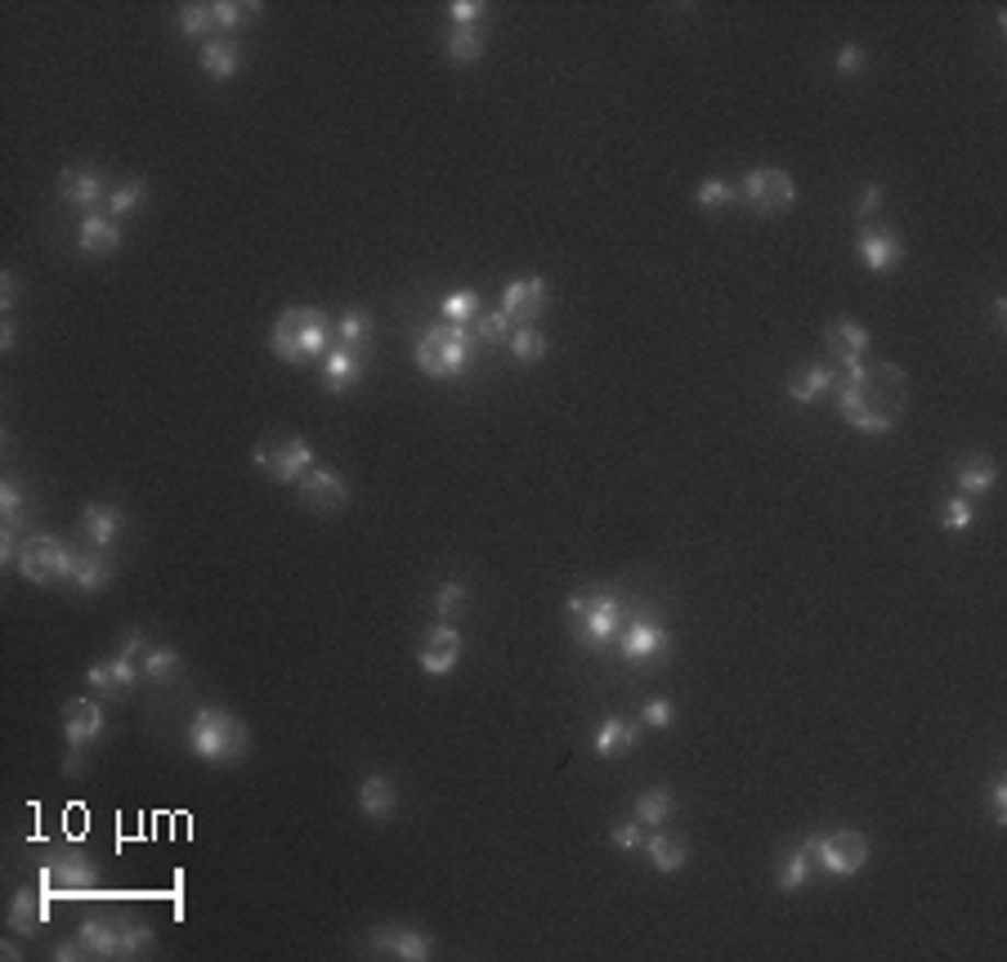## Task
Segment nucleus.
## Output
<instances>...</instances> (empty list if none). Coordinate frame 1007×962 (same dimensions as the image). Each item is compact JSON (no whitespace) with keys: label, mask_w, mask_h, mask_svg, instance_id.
Here are the masks:
<instances>
[{"label":"nucleus","mask_w":1007,"mask_h":962,"mask_svg":"<svg viewBox=\"0 0 1007 962\" xmlns=\"http://www.w3.org/2000/svg\"><path fill=\"white\" fill-rule=\"evenodd\" d=\"M331 346H336V318H327L314 305H292L269 327V354L278 363H292V367L323 363Z\"/></svg>","instance_id":"f257e3e1"},{"label":"nucleus","mask_w":1007,"mask_h":962,"mask_svg":"<svg viewBox=\"0 0 1007 962\" xmlns=\"http://www.w3.org/2000/svg\"><path fill=\"white\" fill-rule=\"evenodd\" d=\"M184 744L206 766H242L251 757V729L229 708H197L184 729Z\"/></svg>","instance_id":"f03ea898"},{"label":"nucleus","mask_w":1007,"mask_h":962,"mask_svg":"<svg viewBox=\"0 0 1007 962\" xmlns=\"http://www.w3.org/2000/svg\"><path fill=\"white\" fill-rule=\"evenodd\" d=\"M565 613H569V627H574V641L578 649L587 654H609L619 645L623 627H627V604L613 596V591H574L565 600Z\"/></svg>","instance_id":"7ed1b4c3"},{"label":"nucleus","mask_w":1007,"mask_h":962,"mask_svg":"<svg viewBox=\"0 0 1007 962\" xmlns=\"http://www.w3.org/2000/svg\"><path fill=\"white\" fill-rule=\"evenodd\" d=\"M475 359V331L462 322H434L417 336L412 346V363L434 376V381H453L466 372V363Z\"/></svg>","instance_id":"20e7f679"},{"label":"nucleus","mask_w":1007,"mask_h":962,"mask_svg":"<svg viewBox=\"0 0 1007 962\" xmlns=\"http://www.w3.org/2000/svg\"><path fill=\"white\" fill-rule=\"evenodd\" d=\"M77 559H81V551H72L59 533H27L14 574H19L23 582H32V587H59V582L72 587Z\"/></svg>","instance_id":"39448f33"},{"label":"nucleus","mask_w":1007,"mask_h":962,"mask_svg":"<svg viewBox=\"0 0 1007 962\" xmlns=\"http://www.w3.org/2000/svg\"><path fill=\"white\" fill-rule=\"evenodd\" d=\"M811 851H815V869L824 878H856L869 860H873V841L856 828H833V833H806Z\"/></svg>","instance_id":"423d86ee"},{"label":"nucleus","mask_w":1007,"mask_h":962,"mask_svg":"<svg viewBox=\"0 0 1007 962\" xmlns=\"http://www.w3.org/2000/svg\"><path fill=\"white\" fill-rule=\"evenodd\" d=\"M108 729V712L99 703V694L90 699H68L64 703V739H68V752H64V774L77 779L86 770V752L103 739Z\"/></svg>","instance_id":"0eeeda50"},{"label":"nucleus","mask_w":1007,"mask_h":962,"mask_svg":"<svg viewBox=\"0 0 1007 962\" xmlns=\"http://www.w3.org/2000/svg\"><path fill=\"white\" fill-rule=\"evenodd\" d=\"M251 466H256V471H264L273 484L296 488V484L314 471V448H309V439L287 434V439H278V443H260V448H251Z\"/></svg>","instance_id":"6e6552de"},{"label":"nucleus","mask_w":1007,"mask_h":962,"mask_svg":"<svg viewBox=\"0 0 1007 962\" xmlns=\"http://www.w3.org/2000/svg\"><path fill=\"white\" fill-rule=\"evenodd\" d=\"M41 886L64 891V895H86L99 886V869L81 846H49L41 860Z\"/></svg>","instance_id":"1a4fd4ad"},{"label":"nucleus","mask_w":1007,"mask_h":962,"mask_svg":"<svg viewBox=\"0 0 1007 962\" xmlns=\"http://www.w3.org/2000/svg\"><path fill=\"white\" fill-rule=\"evenodd\" d=\"M739 202L757 215H783L797 206V180L779 166H757L739 180Z\"/></svg>","instance_id":"9d476101"},{"label":"nucleus","mask_w":1007,"mask_h":962,"mask_svg":"<svg viewBox=\"0 0 1007 962\" xmlns=\"http://www.w3.org/2000/svg\"><path fill=\"white\" fill-rule=\"evenodd\" d=\"M363 949L372 958H399V962H430L434 958V936H426L412 923H381L363 936Z\"/></svg>","instance_id":"9b49d317"},{"label":"nucleus","mask_w":1007,"mask_h":962,"mask_svg":"<svg viewBox=\"0 0 1007 962\" xmlns=\"http://www.w3.org/2000/svg\"><path fill=\"white\" fill-rule=\"evenodd\" d=\"M613 649H619V658H627V663H658L671 654V632L663 627V618L627 613V627Z\"/></svg>","instance_id":"f8f14e48"},{"label":"nucleus","mask_w":1007,"mask_h":962,"mask_svg":"<svg viewBox=\"0 0 1007 962\" xmlns=\"http://www.w3.org/2000/svg\"><path fill=\"white\" fill-rule=\"evenodd\" d=\"M462 632H457V622H430L426 636H421V649H417V667L421 676H434V681H443V676H453L457 663H462Z\"/></svg>","instance_id":"ddd939ff"},{"label":"nucleus","mask_w":1007,"mask_h":962,"mask_svg":"<svg viewBox=\"0 0 1007 962\" xmlns=\"http://www.w3.org/2000/svg\"><path fill=\"white\" fill-rule=\"evenodd\" d=\"M59 197H64L68 211L94 215V211H108L112 184L103 180V171H94V166H64L59 171Z\"/></svg>","instance_id":"4468645a"},{"label":"nucleus","mask_w":1007,"mask_h":962,"mask_svg":"<svg viewBox=\"0 0 1007 962\" xmlns=\"http://www.w3.org/2000/svg\"><path fill=\"white\" fill-rule=\"evenodd\" d=\"M296 497L305 511L314 516H336V511H346L350 506V484L341 471H331V466H314L301 484H296Z\"/></svg>","instance_id":"2eb2a0df"},{"label":"nucleus","mask_w":1007,"mask_h":962,"mask_svg":"<svg viewBox=\"0 0 1007 962\" xmlns=\"http://www.w3.org/2000/svg\"><path fill=\"white\" fill-rule=\"evenodd\" d=\"M546 301H551V282L542 273H524V278H511L507 287H501V314L511 318V327H524V322H538L546 314Z\"/></svg>","instance_id":"dca6fc26"},{"label":"nucleus","mask_w":1007,"mask_h":962,"mask_svg":"<svg viewBox=\"0 0 1007 962\" xmlns=\"http://www.w3.org/2000/svg\"><path fill=\"white\" fill-rule=\"evenodd\" d=\"M144 686V667L131 663L126 654H112V658H94L86 667V690L99 694V699H112V694H131Z\"/></svg>","instance_id":"f3484780"},{"label":"nucleus","mask_w":1007,"mask_h":962,"mask_svg":"<svg viewBox=\"0 0 1007 962\" xmlns=\"http://www.w3.org/2000/svg\"><path fill=\"white\" fill-rule=\"evenodd\" d=\"M77 529H81V537H86L90 551H103V555H108L112 546L122 542V533H126V511H122L117 501H86Z\"/></svg>","instance_id":"a211bd4d"},{"label":"nucleus","mask_w":1007,"mask_h":962,"mask_svg":"<svg viewBox=\"0 0 1007 962\" xmlns=\"http://www.w3.org/2000/svg\"><path fill=\"white\" fill-rule=\"evenodd\" d=\"M363 367H367V350H359V346H341V341H336V346L327 350V359L318 363L323 394H331V399H341V394H350V389L363 381Z\"/></svg>","instance_id":"6ab92c4d"},{"label":"nucleus","mask_w":1007,"mask_h":962,"mask_svg":"<svg viewBox=\"0 0 1007 962\" xmlns=\"http://www.w3.org/2000/svg\"><path fill=\"white\" fill-rule=\"evenodd\" d=\"M856 260L869 269V273H891L895 264L905 260V242L895 229H878V224H860V234H856Z\"/></svg>","instance_id":"aec40b11"},{"label":"nucleus","mask_w":1007,"mask_h":962,"mask_svg":"<svg viewBox=\"0 0 1007 962\" xmlns=\"http://www.w3.org/2000/svg\"><path fill=\"white\" fill-rule=\"evenodd\" d=\"M354 802H359V815L372 819V824H389L399 815V783L389 779L385 770H372L359 779L354 788Z\"/></svg>","instance_id":"412c9836"},{"label":"nucleus","mask_w":1007,"mask_h":962,"mask_svg":"<svg viewBox=\"0 0 1007 962\" xmlns=\"http://www.w3.org/2000/svg\"><path fill=\"white\" fill-rule=\"evenodd\" d=\"M49 923V891L36 882V886H19L10 895V909H5V927L23 940L41 936V927Z\"/></svg>","instance_id":"4be33fe9"},{"label":"nucleus","mask_w":1007,"mask_h":962,"mask_svg":"<svg viewBox=\"0 0 1007 962\" xmlns=\"http://www.w3.org/2000/svg\"><path fill=\"white\" fill-rule=\"evenodd\" d=\"M122 224L112 219L108 211H94V215H81L77 219V247H81V256H90V260H103V256H117L122 251Z\"/></svg>","instance_id":"5701e85b"},{"label":"nucleus","mask_w":1007,"mask_h":962,"mask_svg":"<svg viewBox=\"0 0 1007 962\" xmlns=\"http://www.w3.org/2000/svg\"><path fill=\"white\" fill-rule=\"evenodd\" d=\"M645 739V725L641 721H627V716H604L591 734V752L600 761H613V757H627L636 744Z\"/></svg>","instance_id":"b1692460"},{"label":"nucleus","mask_w":1007,"mask_h":962,"mask_svg":"<svg viewBox=\"0 0 1007 962\" xmlns=\"http://www.w3.org/2000/svg\"><path fill=\"white\" fill-rule=\"evenodd\" d=\"M815 873H819V869H815V851H811V841H806V837H802L797 846H783L779 860H774V886H779L783 895L806 891Z\"/></svg>","instance_id":"393cba45"},{"label":"nucleus","mask_w":1007,"mask_h":962,"mask_svg":"<svg viewBox=\"0 0 1007 962\" xmlns=\"http://www.w3.org/2000/svg\"><path fill=\"white\" fill-rule=\"evenodd\" d=\"M197 68H202L211 81H234L238 68H242V41H238V36H211V41L197 49Z\"/></svg>","instance_id":"a878e982"},{"label":"nucleus","mask_w":1007,"mask_h":962,"mask_svg":"<svg viewBox=\"0 0 1007 962\" xmlns=\"http://www.w3.org/2000/svg\"><path fill=\"white\" fill-rule=\"evenodd\" d=\"M641 851H645V860H649L654 873H681V869L690 864L686 837H671V833H663V828H649V833H645Z\"/></svg>","instance_id":"bb28decb"},{"label":"nucleus","mask_w":1007,"mask_h":962,"mask_svg":"<svg viewBox=\"0 0 1007 962\" xmlns=\"http://www.w3.org/2000/svg\"><path fill=\"white\" fill-rule=\"evenodd\" d=\"M833 385H837V367L833 363H806V367H797L789 376V399L811 408V404L824 399V394H833Z\"/></svg>","instance_id":"cd10ccee"},{"label":"nucleus","mask_w":1007,"mask_h":962,"mask_svg":"<svg viewBox=\"0 0 1007 962\" xmlns=\"http://www.w3.org/2000/svg\"><path fill=\"white\" fill-rule=\"evenodd\" d=\"M824 341H828L833 359H864L873 336H869V327L856 322V318H833V322L824 327Z\"/></svg>","instance_id":"c85d7f7f"},{"label":"nucleus","mask_w":1007,"mask_h":962,"mask_svg":"<svg viewBox=\"0 0 1007 962\" xmlns=\"http://www.w3.org/2000/svg\"><path fill=\"white\" fill-rule=\"evenodd\" d=\"M632 815L645 824V828H663L671 815H677V792L667 783H654V788H641L636 802H632Z\"/></svg>","instance_id":"c756f323"},{"label":"nucleus","mask_w":1007,"mask_h":962,"mask_svg":"<svg viewBox=\"0 0 1007 962\" xmlns=\"http://www.w3.org/2000/svg\"><path fill=\"white\" fill-rule=\"evenodd\" d=\"M144 681L148 686H176L180 676H184V658H180V649L176 645H166V641H157V645H148V654H144Z\"/></svg>","instance_id":"7c9ffc66"},{"label":"nucleus","mask_w":1007,"mask_h":962,"mask_svg":"<svg viewBox=\"0 0 1007 962\" xmlns=\"http://www.w3.org/2000/svg\"><path fill=\"white\" fill-rule=\"evenodd\" d=\"M112 578H117V569H112V559H108L103 551H81L77 574H72V591H81V596H99Z\"/></svg>","instance_id":"2f4dec72"},{"label":"nucleus","mask_w":1007,"mask_h":962,"mask_svg":"<svg viewBox=\"0 0 1007 962\" xmlns=\"http://www.w3.org/2000/svg\"><path fill=\"white\" fill-rule=\"evenodd\" d=\"M954 484H959V493L963 497H985V493H994V484H998V466H994V457H985V452H976V457H968L963 466H959V475H954Z\"/></svg>","instance_id":"473e14b6"},{"label":"nucleus","mask_w":1007,"mask_h":962,"mask_svg":"<svg viewBox=\"0 0 1007 962\" xmlns=\"http://www.w3.org/2000/svg\"><path fill=\"white\" fill-rule=\"evenodd\" d=\"M77 940H81V949L90 953V958H103V962H112L117 958V923L112 918H86L81 927H77Z\"/></svg>","instance_id":"72a5a7b5"},{"label":"nucleus","mask_w":1007,"mask_h":962,"mask_svg":"<svg viewBox=\"0 0 1007 962\" xmlns=\"http://www.w3.org/2000/svg\"><path fill=\"white\" fill-rule=\"evenodd\" d=\"M211 19H215V36H234L260 19V5L256 0H211Z\"/></svg>","instance_id":"f704fd0d"},{"label":"nucleus","mask_w":1007,"mask_h":962,"mask_svg":"<svg viewBox=\"0 0 1007 962\" xmlns=\"http://www.w3.org/2000/svg\"><path fill=\"white\" fill-rule=\"evenodd\" d=\"M443 49H448V64H457V68H475L484 59V32L479 27H448L443 36Z\"/></svg>","instance_id":"c9c22d12"},{"label":"nucleus","mask_w":1007,"mask_h":962,"mask_svg":"<svg viewBox=\"0 0 1007 962\" xmlns=\"http://www.w3.org/2000/svg\"><path fill=\"white\" fill-rule=\"evenodd\" d=\"M466 604H471V582H462V578H443V582L434 587V596H430L434 622H457Z\"/></svg>","instance_id":"e433bc0d"},{"label":"nucleus","mask_w":1007,"mask_h":962,"mask_svg":"<svg viewBox=\"0 0 1007 962\" xmlns=\"http://www.w3.org/2000/svg\"><path fill=\"white\" fill-rule=\"evenodd\" d=\"M507 350H511V359L516 363H542L546 359V350H551V341H546V331L538 327V322H524V327H511V336H507Z\"/></svg>","instance_id":"4c0bfd02"},{"label":"nucleus","mask_w":1007,"mask_h":962,"mask_svg":"<svg viewBox=\"0 0 1007 962\" xmlns=\"http://www.w3.org/2000/svg\"><path fill=\"white\" fill-rule=\"evenodd\" d=\"M157 944V931L135 923V918H117V962H131V958H148Z\"/></svg>","instance_id":"58836bf2"},{"label":"nucleus","mask_w":1007,"mask_h":962,"mask_svg":"<svg viewBox=\"0 0 1007 962\" xmlns=\"http://www.w3.org/2000/svg\"><path fill=\"white\" fill-rule=\"evenodd\" d=\"M372 336H376V318H372L363 305H354V309H346V314H336V341H341V346L367 350Z\"/></svg>","instance_id":"ea45409f"},{"label":"nucleus","mask_w":1007,"mask_h":962,"mask_svg":"<svg viewBox=\"0 0 1007 962\" xmlns=\"http://www.w3.org/2000/svg\"><path fill=\"white\" fill-rule=\"evenodd\" d=\"M176 32L184 41H211L215 36V19H211V0H193V5H180L176 10Z\"/></svg>","instance_id":"a19ab883"},{"label":"nucleus","mask_w":1007,"mask_h":962,"mask_svg":"<svg viewBox=\"0 0 1007 962\" xmlns=\"http://www.w3.org/2000/svg\"><path fill=\"white\" fill-rule=\"evenodd\" d=\"M27 506H32V497H27V488H23L19 475L0 479V520H5L10 529H23L27 524Z\"/></svg>","instance_id":"79ce46f5"},{"label":"nucleus","mask_w":1007,"mask_h":962,"mask_svg":"<svg viewBox=\"0 0 1007 962\" xmlns=\"http://www.w3.org/2000/svg\"><path fill=\"white\" fill-rule=\"evenodd\" d=\"M148 206V184L144 180H122V184H112V197H108V215L112 219H126V215H135V211H144Z\"/></svg>","instance_id":"37998d69"},{"label":"nucleus","mask_w":1007,"mask_h":962,"mask_svg":"<svg viewBox=\"0 0 1007 962\" xmlns=\"http://www.w3.org/2000/svg\"><path fill=\"white\" fill-rule=\"evenodd\" d=\"M479 314H484V309H479V292H475V287H457V292H448V296L439 301V318H443V322L471 327Z\"/></svg>","instance_id":"c03bdc74"},{"label":"nucleus","mask_w":1007,"mask_h":962,"mask_svg":"<svg viewBox=\"0 0 1007 962\" xmlns=\"http://www.w3.org/2000/svg\"><path fill=\"white\" fill-rule=\"evenodd\" d=\"M735 202H739V184L721 180V176H708V180L694 189V206H699V211H725V206H735Z\"/></svg>","instance_id":"a18cd8bd"},{"label":"nucleus","mask_w":1007,"mask_h":962,"mask_svg":"<svg viewBox=\"0 0 1007 962\" xmlns=\"http://www.w3.org/2000/svg\"><path fill=\"white\" fill-rule=\"evenodd\" d=\"M972 524H976V501H972V497L954 493V497L940 506V529H944V533H968Z\"/></svg>","instance_id":"49530a36"},{"label":"nucleus","mask_w":1007,"mask_h":962,"mask_svg":"<svg viewBox=\"0 0 1007 962\" xmlns=\"http://www.w3.org/2000/svg\"><path fill=\"white\" fill-rule=\"evenodd\" d=\"M833 68H837V77H864L869 72V49L856 45V41H842L837 54H833Z\"/></svg>","instance_id":"de8ad7c7"},{"label":"nucleus","mask_w":1007,"mask_h":962,"mask_svg":"<svg viewBox=\"0 0 1007 962\" xmlns=\"http://www.w3.org/2000/svg\"><path fill=\"white\" fill-rule=\"evenodd\" d=\"M507 336H511V318L501 314V309L475 318V341H484V346H507Z\"/></svg>","instance_id":"09e8293b"},{"label":"nucleus","mask_w":1007,"mask_h":962,"mask_svg":"<svg viewBox=\"0 0 1007 962\" xmlns=\"http://www.w3.org/2000/svg\"><path fill=\"white\" fill-rule=\"evenodd\" d=\"M645 833H649V828H645V824L632 815V819H623V824H613V828H609V841L619 846V851H641Z\"/></svg>","instance_id":"8fccbe9b"},{"label":"nucleus","mask_w":1007,"mask_h":962,"mask_svg":"<svg viewBox=\"0 0 1007 962\" xmlns=\"http://www.w3.org/2000/svg\"><path fill=\"white\" fill-rule=\"evenodd\" d=\"M671 721H677V708H671V699H663V694L641 708V725L645 729H667Z\"/></svg>","instance_id":"3c124183"},{"label":"nucleus","mask_w":1007,"mask_h":962,"mask_svg":"<svg viewBox=\"0 0 1007 962\" xmlns=\"http://www.w3.org/2000/svg\"><path fill=\"white\" fill-rule=\"evenodd\" d=\"M484 14H488L484 0H453V5H448V19H453V27H479Z\"/></svg>","instance_id":"603ef678"},{"label":"nucleus","mask_w":1007,"mask_h":962,"mask_svg":"<svg viewBox=\"0 0 1007 962\" xmlns=\"http://www.w3.org/2000/svg\"><path fill=\"white\" fill-rule=\"evenodd\" d=\"M882 197H886V189H882L878 180H869V184L860 189V197H856V219H860V224H869V219L882 211Z\"/></svg>","instance_id":"864d4df0"},{"label":"nucleus","mask_w":1007,"mask_h":962,"mask_svg":"<svg viewBox=\"0 0 1007 962\" xmlns=\"http://www.w3.org/2000/svg\"><path fill=\"white\" fill-rule=\"evenodd\" d=\"M19 555H23V529H0V564L5 569H19Z\"/></svg>","instance_id":"5fc2aeb1"},{"label":"nucleus","mask_w":1007,"mask_h":962,"mask_svg":"<svg viewBox=\"0 0 1007 962\" xmlns=\"http://www.w3.org/2000/svg\"><path fill=\"white\" fill-rule=\"evenodd\" d=\"M989 819H994V828H1007V779L1003 774H994V783H989Z\"/></svg>","instance_id":"6e6d98bb"},{"label":"nucleus","mask_w":1007,"mask_h":962,"mask_svg":"<svg viewBox=\"0 0 1007 962\" xmlns=\"http://www.w3.org/2000/svg\"><path fill=\"white\" fill-rule=\"evenodd\" d=\"M148 645H152V641H148V636H144L139 627H126V632H122V649H117V654H126L131 663H144Z\"/></svg>","instance_id":"4d7b16f0"},{"label":"nucleus","mask_w":1007,"mask_h":962,"mask_svg":"<svg viewBox=\"0 0 1007 962\" xmlns=\"http://www.w3.org/2000/svg\"><path fill=\"white\" fill-rule=\"evenodd\" d=\"M19 305V273L14 269H5V273H0V309H14Z\"/></svg>","instance_id":"13d9d810"},{"label":"nucleus","mask_w":1007,"mask_h":962,"mask_svg":"<svg viewBox=\"0 0 1007 962\" xmlns=\"http://www.w3.org/2000/svg\"><path fill=\"white\" fill-rule=\"evenodd\" d=\"M49 958H54V962H72V958H90V953H86V949H81V940L72 936V940H64L59 949H49Z\"/></svg>","instance_id":"bf43d9fd"},{"label":"nucleus","mask_w":1007,"mask_h":962,"mask_svg":"<svg viewBox=\"0 0 1007 962\" xmlns=\"http://www.w3.org/2000/svg\"><path fill=\"white\" fill-rule=\"evenodd\" d=\"M14 346H19V322L5 314V322H0V350L14 354Z\"/></svg>","instance_id":"052dcab7"},{"label":"nucleus","mask_w":1007,"mask_h":962,"mask_svg":"<svg viewBox=\"0 0 1007 962\" xmlns=\"http://www.w3.org/2000/svg\"><path fill=\"white\" fill-rule=\"evenodd\" d=\"M1003 327H1007V301L998 296V301H994V331H1003Z\"/></svg>","instance_id":"680f3d73"},{"label":"nucleus","mask_w":1007,"mask_h":962,"mask_svg":"<svg viewBox=\"0 0 1007 962\" xmlns=\"http://www.w3.org/2000/svg\"><path fill=\"white\" fill-rule=\"evenodd\" d=\"M0 958H10V962H19V958H23V949H19L14 940H5V944H0Z\"/></svg>","instance_id":"e2e57ef3"}]
</instances>
